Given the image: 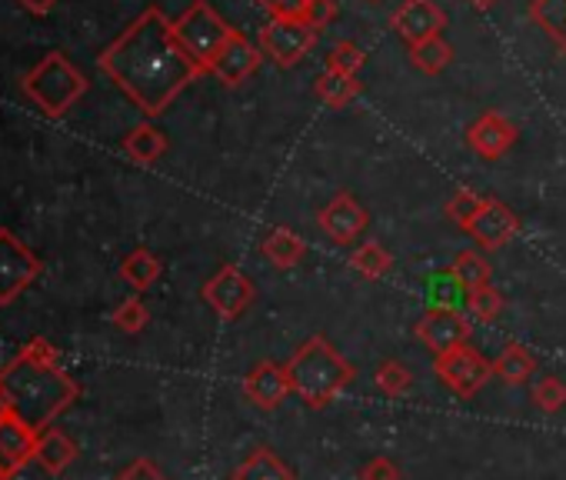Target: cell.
I'll return each instance as SVG.
<instances>
[{
    "instance_id": "24",
    "label": "cell",
    "mask_w": 566,
    "mask_h": 480,
    "mask_svg": "<svg viewBox=\"0 0 566 480\" xmlns=\"http://www.w3.org/2000/svg\"><path fill=\"white\" fill-rule=\"evenodd\" d=\"M530 18L566 58V0H533Z\"/></svg>"
},
{
    "instance_id": "37",
    "label": "cell",
    "mask_w": 566,
    "mask_h": 480,
    "mask_svg": "<svg viewBox=\"0 0 566 480\" xmlns=\"http://www.w3.org/2000/svg\"><path fill=\"white\" fill-rule=\"evenodd\" d=\"M334 18H337V0H311L304 11V24L314 31H324Z\"/></svg>"
},
{
    "instance_id": "14",
    "label": "cell",
    "mask_w": 566,
    "mask_h": 480,
    "mask_svg": "<svg viewBox=\"0 0 566 480\" xmlns=\"http://www.w3.org/2000/svg\"><path fill=\"white\" fill-rule=\"evenodd\" d=\"M38 440L41 434L18 417H0V480H14L38 457Z\"/></svg>"
},
{
    "instance_id": "27",
    "label": "cell",
    "mask_w": 566,
    "mask_h": 480,
    "mask_svg": "<svg viewBox=\"0 0 566 480\" xmlns=\"http://www.w3.org/2000/svg\"><path fill=\"white\" fill-rule=\"evenodd\" d=\"M350 268L367 278V281H380L390 268H394V258L384 244H377V240H367V244H360L354 254H350Z\"/></svg>"
},
{
    "instance_id": "3",
    "label": "cell",
    "mask_w": 566,
    "mask_h": 480,
    "mask_svg": "<svg viewBox=\"0 0 566 480\" xmlns=\"http://www.w3.org/2000/svg\"><path fill=\"white\" fill-rule=\"evenodd\" d=\"M287 374H291V387L294 394L311 407L321 410L327 404H334L357 377V367L324 337L314 334L307 337L297 354L287 361Z\"/></svg>"
},
{
    "instance_id": "11",
    "label": "cell",
    "mask_w": 566,
    "mask_h": 480,
    "mask_svg": "<svg viewBox=\"0 0 566 480\" xmlns=\"http://www.w3.org/2000/svg\"><path fill=\"white\" fill-rule=\"evenodd\" d=\"M516 230H520V217L496 197H483V207L476 210V217L467 227V233L476 240L483 251L506 248L510 240L516 237Z\"/></svg>"
},
{
    "instance_id": "10",
    "label": "cell",
    "mask_w": 566,
    "mask_h": 480,
    "mask_svg": "<svg viewBox=\"0 0 566 480\" xmlns=\"http://www.w3.org/2000/svg\"><path fill=\"white\" fill-rule=\"evenodd\" d=\"M394 31L397 38L413 48V44H423L430 38H440L443 28H447V11L437 4V0H403V4L394 11Z\"/></svg>"
},
{
    "instance_id": "41",
    "label": "cell",
    "mask_w": 566,
    "mask_h": 480,
    "mask_svg": "<svg viewBox=\"0 0 566 480\" xmlns=\"http://www.w3.org/2000/svg\"><path fill=\"white\" fill-rule=\"evenodd\" d=\"M470 4H473V8H480V11H486V8H493V4H496V0H470Z\"/></svg>"
},
{
    "instance_id": "25",
    "label": "cell",
    "mask_w": 566,
    "mask_h": 480,
    "mask_svg": "<svg viewBox=\"0 0 566 480\" xmlns=\"http://www.w3.org/2000/svg\"><path fill=\"white\" fill-rule=\"evenodd\" d=\"M493 364V374L503 380V384H510V387H523L533 374H536V361L526 354V347H520V344H510V347H503V354L496 357V361H490Z\"/></svg>"
},
{
    "instance_id": "9",
    "label": "cell",
    "mask_w": 566,
    "mask_h": 480,
    "mask_svg": "<svg viewBox=\"0 0 566 480\" xmlns=\"http://www.w3.org/2000/svg\"><path fill=\"white\" fill-rule=\"evenodd\" d=\"M433 371H437V377L443 380V387L453 390L457 397H473V394L493 377V364L483 361V354L473 351L470 344L453 347L450 354L437 357V361H433Z\"/></svg>"
},
{
    "instance_id": "36",
    "label": "cell",
    "mask_w": 566,
    "mask_h": 480,
    "mask_svg": "<svg viewBox=\"0 0 566 480\" xmlns=\"http://www.w3.org/2000/svg\"><path fill=\"white\" fill-rule=\"evenodd\" d=\"M260 11L270 14V21H304V11L311 0H253Z\"/></svg>"
},
{
    "instance_id": "29",
    "label": "cell",
    "mask_w": 566,
    "mask_h": 480,
    "mask_svg": "<svg viewBox=\"0 0 566 480\" xmlns=\"http://www.w3.org/2000/svg\"><path fill=\"white\" fill-rule=\"evenodd\" d=\"M450 271L460 278V284L467 291H480V288L490 284V264H486V258L480 251H460L457 261L450 264Z\"/></svg>"
},
{
    "instance_id": "30",
    "label": "cell",
    "mask_w": 566,
    "mask_h": 480,
    "mask_svg": "<svg viewBox=\"0 0 566 480\" xmlns=\"http://www.w3.org/2000/svg\"><path fill=\"white\" fill-rule=\"evenodd\" d=\"M374 384H377V390H384L387 397H403V394L413 387V374H410V367L400 364V361H384V364L377 367V374H374Z\"/></svg>"
},
{
    "instance_id": "20",
    "label": "cell",
    "mask_w": 566,
    "mask_h": 480,
    "mask_svg": "<svg viewBox=\"0 0 566 480\" xmlns=\"http://www.w3.org/2000/svg\"><path fill=\"white\" fill-rule=\"evenodd\" d=\"M167 134L160 131V127H154V124H137L127 137H124V154L134 160V164H140V167H150V164H157L164 154H167Z\"/></svg>"
},
{
    "instance_id": "28",
    "label": "cell",
    "mask_w": 566,
    "mask_h": 480,
    "mask_svg": "<svg viewBox=\"0 0 566 480\" xmlns=\"http://www.w3.org/2000/svg\"><path fill=\"white\" fill-rule=\"evenodd\" d=\"M450 61H453V48L443 38H430V41L410 48V64L417 71H423V74H430V77L443 74L450 67Z\"/></svg>"
},
{
    "instance_id": "35",
    "label": "cell",
    "mask_w": 566,
    "mask_h": 480,
    "mask_svg": "<svg viewBox=\"0 0 566 480\" xmlns=\"http://www.w3.org/2000/svg\"><path fill=\"white\" fill-rule=\"evenodd\" d=\"M467 311H470L476 321H493V317L503 311V294H500L493 284H486V288H480V291H470V294H467Z\"/></svg>"
},
{
    "instance_id": "39",
    "label": "cell",
    "mask_w": 566,
    "mask_h": 480,
    "mask_svg": "<svg viewBox=\"0 0 566 480\" xmlns=\"http://www.w3.org/2000/svg\"><path fill=\"white\" fill-rule=\"evenodd\" d=\"M360 480H400V470L390 457H374L370 463H364Z\"/></svg>"
},
{
    "instance_id": "40",
    "label": "cell",
    "mask_w": 566,
    "mask_h": 480,
    "mask_svg": "<svg viewBox=\"0 0 566 480\" xmlns=\"http://www.w3.org/2000/svg\"><path fill=\"white\" fill-rule=\"evenodd\" d=\"M21 4H24L31 14H48V11H54L57 0H21Z\"/></svg>"
},
{
    "instance_id": "7",
    "label": "cell",
    "mask_w": 566,
    "mask_h": 480,
    "mask_svg": "<svg viewBox=\"0 0 566 480\" xmlns=\"http://www.w3.org/2000/svg\"><path fill=\"white\" fill-rule=\"evenodd\" d=\"M317 44V31L304 21H266L256 31V48L263 58H270L276 67H297Z\"/></svg>"
},
{
    "instance_id": "8",
    "label": "cell",
    "mask_w": 566,
    "mask_h": 480,
    "mask_svg": "<svg viewBox=\"0 0 566 480\" xmlns=\"http://www.w3.org/2000/svg\"><path fill=\"white\" fill-rule=\"evenodd\" d=\"M203 301L210 304V311L220 317V321H237L250 311V304L256 301V288L253 281L237 271L233 264H223L207 284H203Z\"/></svg>"
},
{
    "instance_id": "21",
    "label": "cell",
    "mask_w": 566,
    "mask_h": 480,
    "mask_svg": "<svg viewBox=\"0 0 566 480\" xmlns=\"http://www.w3.org/2000/svg\"><path fill=\"white\" fill-rule=\"evenodd\" d=\"M314 91H317V97H321L327 107L340 111V107H347L350 101L360 97L364 84H360V77H354V74H340V71H327V67H324V71L317 74V81H314Z\"/></svg>"
},
{
    "instance_id": "32",
    "label": "cell",
    "mask_w": 566,
    "mask_h": 480,
    "mask_svg": "<svg viewBox=\"0 0 566 480\" xmlns=\"http://www.w3.org/2000/svg\"><path fill=\"white\" fill-rule=\"evenodd\" d=\"M533 404L543 410V414H556V410H563L566 407V384L559 380V377H539L536 384H533Z\"/></svg>"
},
{
    "instance_id": "2",
    "label": "cell",
    "mask_w": 566,
    "mask_h": 480,
    "mask_svg": "<svg viewBox=\"0 0 566 480\" xmlns=\"http://www.w3.org/2000/svg\"><path fill=\"white\" fill-rule=\"evenodd\" d=\"M77 397V380L61 367L57 347L44 337L31 341L0 371V417L11 414L34 434H44Z\"/></svg>"
},
{
    "instance_id": "31",
    "label": "cell",
    "mask_w": 566,
    "mask_h": 480,
    "mask_svg": "<svg viewBox=\"0 0 566 480\" xmlns=\"http://www.w3.org/2000/svg\"><path fill=\"white\" fill-rule=\"evenodd\" d=\"M367 64V54L360 44L354 41H337L327 54V71H340V74H360V67Z\"/></svg>"
},
{
    "instance_id": "23",
    "label": "cell",
    "mask_w": 566,
    "mask_h": 480,
    "mask_svg": "<svg viewBox=\"0 0 566 480\" xmlns=\"http://www.w3.org/2000/svg\"><path fill=\"white\" fill-rule=\"evenodd\" d=\"M467 288L460 284V278L453 271H440L427 278V304L430 311H460L467 307Z\"/></svg>"
},
{
    "instance_id": "13",
    "label": "cell",
    "mask_w": 566,
    "mask_h": 480,
    "mask_svg": "<svg viewBox=\"0 0 566 480\" xmlns=\"http://www.w3.org/2000/svg\"><path fill=\"white\" fill-rule=\"evenodd\" d=\"M317 223H321V230L334 240V244H350V240H357V237L367 230L370 213H367V207H364L354 194L340 190V194H334V200L321 210Z\"/></svg>"
},
{
    "instance_id": "17",
    "label": "cell",
    "mask_w": 566,
    "mask_h": 480,
    "mask_svg": "<svg viewBox=\"0 0 566 480\" xmlns=\"http://www.w3.org/2000/svg\"><path fill=\"white\" fill-rule=\"evenodd\" d=\"M260 61H263V51H260L256 44H250L240 31H233V34H230V41L223 44V51L217 54V61H213L210 74H213L220 84L237 87V84H243L247 77H253V74H256Z\"/></svg>"
},
{
    "instance_id": "5",
    "label": "cell",
    "mask_w": 566,
    "mask_h": 480,
    "mask_svg": "<svg viewBox=\"0 0 566 480\" xmlns=\"http://www.w3.org/2000/svg\"><path fill=\"white\" fill-rule=\"evenodd\" d=\"M233 31H237V28H230V24L207 4V0H193V4L174 21V34H177L180 48L190 54V61H193L203 74H210L217 54L223 51V44L230 41Z\"/></svg>"
},
{
    "instance_id": "18",
    "label": "cell",
    "mask_w": 566,
    "mask_h": 480,
    "mask_svg": "<svg viewBox=\"0 0 566 480\" xmlns=\"http://www.w3.org/2000/svg\"><path fill=\"white\" fill-rule=\"evenodd\" d=\"M260 254L276 268V271H291L304 261L307 254V244H304V237L294 233L291 227H273L266 230V237L260 240Z\"/></svg>"
},
{
    "instance_id": "26",
    "label": "cell",
    "mask_w": 566,
    "mask_h": 480,
    "mask_svg": "<svg viewBox=\"0 0 566 480\" xmlns=\"http://www.w3.org/2000/svg\"><path fill=\"white\" fill-rule=\"evenodd\" d=\"M164 274V264L157 254H150L147 248H137L134 254L124 258L120 264V278L134 288V291H147L150 284H157V278Z\"/></svg>"
},
{
    "instance_id": "12",
    "label": "cell",
    "mask_w": 566,
    "mask_h": 480,
    "mask_svg": "<svg viewBox=\"0 0 566 480\" xmlns=\"http://www.w3.org/2000/svg\"><path fill=\"white\" fill-rule=\"evenodd\" d=\"M417 341L433 354V357H443L450 354L453 347H463L467 337H470V321L460 314V311H427L417 327H413Z\"/></svg>"
},
{
    "instance_id": "34",
    "label": "cell",
    "mask_w": 566,
    "mask_h": 480,
    "mask_svg": "<svg viewBox=\"0 0 566 480\" xmlns=\"http://www.w3.org/2000/svg\"><path fill=\"white\" fill-rule=\"evenodd\" d=\"M480 207H483V197H480V194H473L470 187H460V190L450 197V204H447V217H450L457 227H463V230H467Z\"/></svg>"
},
{
    "instance_id": "1",
    "label": "cell",
    "mask_w": 566,
    "mask_h": 480,
    "mask_svg": "<svg viewBox=\"0 0 566 480\" xmlns=\"http://www.w3.org/2000/svg\"><path fill=\"white\" fill-rule=\"evenodd\" d=\"M97 64L147 117H160L203 74L180 48L174 21L160 8H147Z\"/></svg>"
},
{
    "instance_id": "22",
    "label": "cell",
    "mask_w": 566,
    "mask_h": 480,
    "mask_svg": "<svg viewBox=\"0 0 566 480\" xmlns=\"http://www.w3.org/2000/svg\"><path fill=\"white\" fill-rule=\"evenodd\" d=\"M230 480H297L294 477V470L283 463L273 450H266V447H256L233 473H230Z\"/></svg>"
},
{
    "instance_id": "6",
    "label": "cell",
    "mask_w": 566,
    "mask_h": 480,
    "mask_svg": "<svg viewBox=\"0 0 566 480\" xmlns=\"http://www.w3.org/2000/svg\"><path fill=\"white\" fill-rule=\"evenodd\" d=\"M41 271H44L41 258L14 230L0 227V307L14 304L41 278Z\"/></svg>"
},
{
    "instance_id": "33",
    "label": "cell",
    "mask_w": 566,
    "mask_h": 480,
    "mask_svg": "<svg viewBox=\"0 0 566 480\" xmlns=\"http://www.w3.org/2000/svg\"><path fill=\"white\" fill-rule=\"evenodd\" d=\"M111 321H114V327L124 331V334H140V331L147 327V321H150V311L144 307L140 298H127V301L114 311Z\"/></svg>"
},
{
    "instance_id": "4",
    "label": "cell",
    "mask_w": 566,
    "mask_h": 480,
    "mask_svg": "<svg viewBox=\"0 0 566 480\" xmlns=\"http://www.w3.org/2000/svg\"><path fill=\"white\" fill-rule=\"evenodd\" d=\"M21 87L44 117H64L87 94L91 84L61 51H54L24 74Z\"/></svg>"
},
{
    "instance_id": "15",
    "label": "cell",
    "mask_w": 566,
    "mask_h": 480,
    "mask_svg": "<svg viewBox=\"0 0 566 480\" xmlns=\"http://www.w3.org/2000/svg\"><path fill=\"white\" fill-rule=\"evenodd\" d=\"M516 124L496 111L480 114L470 127H467V147L483 157V160H500L513 144H516Z\"/></svg>"
},
{
    "instance_id": "19",
    "label": "cell",
    "mask_w": 566,
    "mask_h": 480,
    "mask_svg": "<svg viewBox=\"0 0 566 480\" xmlns=\"http://www.w3.org/2000/svg\"><path fill=\"white\" fill-rule=\"evenodd\" d=\"M51 477H61L74 460H77V444L61 430V427H48L38 440V457H34Z\"/></svg>"
},
{
    "instance_id": "38",
    "label": "cell",
    "mask_w": 566,
    "mask_h": 480,
    "mask_svg": "<svg viewBox=\"0 0 566 480\" xmlns=\"http://www.w3.org/2000/svg\"><path fill=\"white\" fill-rule=\"evenodd\" d=\"M114 480H167L164 477V470L154 463V460H147V457H137L127 470H120Z\"/></svg>"
},
{
    "instance_id": "16",
    "label": "cell",
    "mask_w": 566,
    "mask_h": 480,
    "mask_svg": "<svg viewBox=\"0 0 566 480\" xmlns=\"http://www.w3.org/2000/svg\"><path fill=\"white\" fill-rule=\"evenodd\" d=\"M243 394H247L260 410H276L283 400H287V397L294 394L287 364H273V361L253 364L250 374L243 377Z\"/></svg>"
}]
</instances>
